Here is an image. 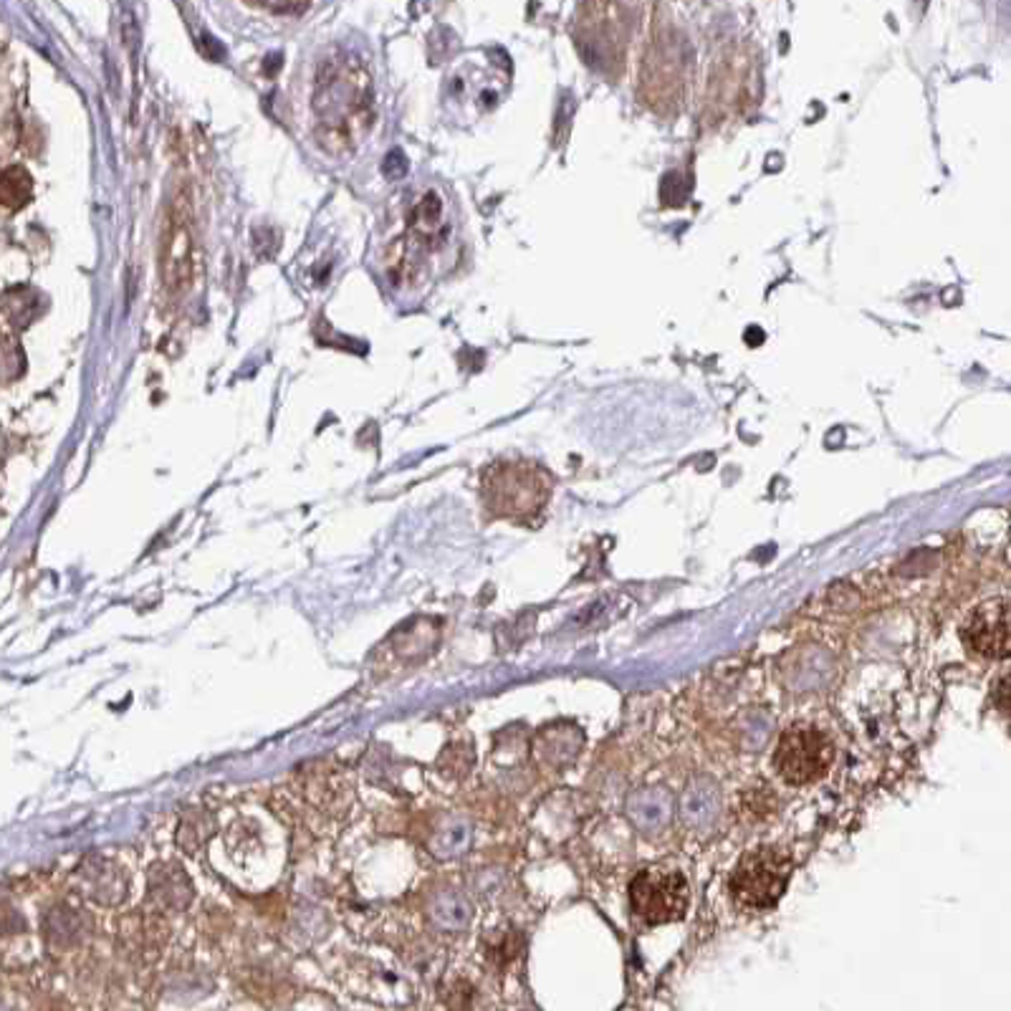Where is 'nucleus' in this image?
I'll return each mask as SVG.
<instances>
[{
    "instance_id": "nucleus-2",
    "label": "nucleus",
    "mask_w": 1011,
    "mask_h": 1011,
    "mask_svg": "<svg viewBox=\"0 0 1011 1011\" xmlns=\"http://www.w3.org/2000/svg\"><path fill=\"white\" fill-rule=\"evenodd\" d=\"M834 764V741L810 723H796L779 736L772 766L792 786H806L830 774Z\"/></svg>"
},
{
    "instance_id": "nucleus-5",
    "label": "nucleus",
    "mask_w": 1011,
    "mask_h": 1011,
    "mask_svg": "<svg viewBox=\"0 0 1011 1011\" xmlns=\"http://www.w3.org/2000/svg\"><path fill=\"white\" fill-rule=\"evenodd\" d=\"M195 254H198V246H195L190 206L185 200H178L170 208V216H167L160 244V274L167 289H188L195 274Z\"/></svg>"
},
{
    "instance_id": "nucleus-1",
    "label": "nucleus",
    "mask_w": 1011,
    "mask_h": 1011,
    "mask_svg": "<svg viewBox=\"0 0 1011 1011\" xmlns=\"http://www.w3.org/2000/svg\"><path fill=\"white\" fill-rule=\"evenodd\" d=\"M792 868V858L774 845L749 850L731 873V895L746 911H769L782 901Z\"/></svg>"
},
{
    "instance_id": "nucleus-8",
    "label": "nucleus",
    "mask_w": 1011,
    "mask_h": 1011,
    "mask_svg": "<svg viewBox=\"0 0 1011 1011\" xmlns=\"http://www.w3.org/2000/svg\"><path fill=\"white\" fill-rule=\"evenodd\" d=\"M994 703L1001 713L1011 716V673L1001 675V678L994 683Z\"/></svg>"
},
{
    "instance_id": "nucleus-6",
    "label": "nucleus",
    "mask_w": 1011,
    "mask_h": 1011,
    "mask_svg": "<svg viewBox=\"0 0 1011 1011\" xmlns=\"http://www.w3.org/2000/svg\"><path fill=\"white\" fill-rule=\"evenodd\" d=\"M963 643L989 661L1011 657V602L991 599L971 612L963 625Z\"/></svg>"
},
{
    "instance_id": "nucleus-3",
    "label": "nucleus",
    "mask_w": 1011,
    "mask_h": 1011,
    "mask_svg": "<svg viewBox=\"0 0 1011 1011\" xmlns=\"http://www.w3.org/2000/svg\"><path fill=\"white\" fill-rule=\"evenodd\" d=\"M688 903V880L673 868H645L630 883V905L637 921L645 925L683 921Z\"/></svg>"
},
{
    "instance_id": "nucleus-7",
    "label": "nucleus",
    "mask_w": 1011,
    "mask_h": 1011,
    "mask_svg": "<svg viewBox=\"0 0 1011 1011\" xmlns=\"http://www.w3.org/2000/svg\"><path fill=\"white\" fill-rule=\"evenodd\" d=\"M0 192L8 208H23L28 200L33 198V180L28 175L26 167L13 165L3 172V182H0Z\"/></svg>"
},
{
    "instance_id": "nucleus-4",
    "label": "nucleus",
    "mask_w": 1011,
    "mask_h": 1011,
    "mask_svg": "<svg viewBox=\"0 0 1011 1011\" xmlns=\"http://www.w3.org/2000/svg\"><path fill=\"white\" fill-rule=\"evenodd\" d=\"M488 506L500 516H526L539 512L549 498L544 473L528 463H498L484 478Z\"/></svg>"
}]
</instances>
